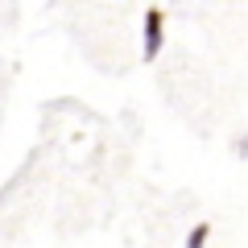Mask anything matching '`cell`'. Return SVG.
Instances as JSON below:
<instances>
[{
	"instance_id": "cell-2",
	"label": "cell",
	"mask_w": 248,
	"mask_h": 248,
	"mask_svg": "<svg viewBox=\"0 0 248 248\" xmlns=\"http://www.w3.org/2000/svg\"><path fill=\"white\" fill-rule=\"evenodd\" d=\"M211 219H199L195 223V228H190V232H186V240H182V248H207V240H211Z\"/></svg>"
},
{
	"instance_id": "cell-1",
	"label": "cell",
	"mask_w": 248,
	"mask_h": 248,
	"mask_svg": "<svg viewBox=\"0 0 248 248\" xmlns=\"http://www.w3.org/2000/svg\"><path fill=\"white\" fill-rule=\"evenodd\" d=\"M161 46H166V9H145V17H141V54H145V62H153L161 54Z\"/></svg>"
}]
</instances>
